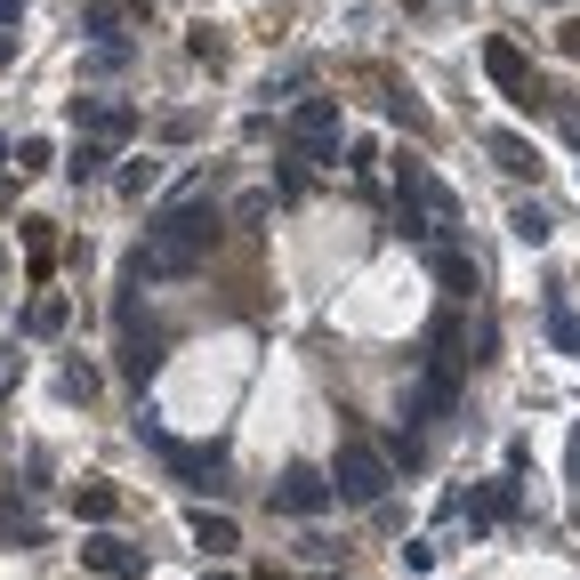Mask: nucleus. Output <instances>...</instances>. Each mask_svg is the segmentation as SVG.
<instances>
[{
    "label": "nucleus",
    "instance_id": "1",
    "mask_svg": "<svg viewBox=\"0 0 580 580\" xmlns=\"http://www.w3.org/2000/svg\"><path fill=\"white\" fill-rule=\"evenodd\" d=\"M339 492L347 500H371V492H379V460H371V451H347L339 460Z\"/></svg>",
    "mask_w": 580,
    "mask_h": 580
},
{
    "label": "nucleus",
    "instance_id": "2",
    "mask_svg": "<svg viewBox=\"0 0 580 580\" xmlns=\"http://www.w3.org/2000/svg\"><path fill=\"white\" fill-rule=\"evenodd\" d=\"M492 81H500V89H532V73H524L516 49H492Z\"/></svg>",
    "mask_w": 580,
    "mask_h": 580
}]
</instances>
